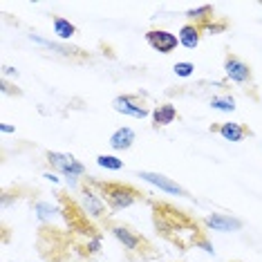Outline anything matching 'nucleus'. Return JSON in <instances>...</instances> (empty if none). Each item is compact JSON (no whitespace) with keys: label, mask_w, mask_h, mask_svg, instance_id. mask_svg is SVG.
Listing matches in <instances>:
<instances>
[{"label":"nucleus","mask_w":262,"mask_h":262,"mask_svg":"<svg viewBox=\"0 0 262 262\" xmlns=\"http://www.w3.org/2000/svg\"><path fill=\"white\" fill-rule=\"evenodd\" d=\"M172 72L177 76H182V79H188V76H193V72H195V65L190 61H180L172 65Z\"/></svg>","instance_id":"4be33fe9"},{"label":"nucleus","mask_w":262,"mask_h":262,"mask_svg":"<svg viewBox=\"0 0 262 262\" xmlns=\"http://www.w3.org/2000/svg\"><path fill=\"white\" fill-rule=\"evenodd\" d=\"M52 29H54V34L61 40H70L76 34V25L70 23L68 18H63V16H54L52 18Z\"/></svg>","instance_id":"6ab92c4d"},{"label":"nucleus","mask_w":262,"mask_h":262,"mask_svg":"<svg viewBox=\"0 0 262 262\" xmlns=\"http://www.w3.org/2000/svg\"><path fill=\"white\" fill-rule=\"evenodd\" d=\"M0 90H3V94H14V97H20V94H23L18 88H14L7 79H3V83H0Z\"/></svg>","instance_id":"393cba45"},{"label":"nucleus","mask_w":262,"mask_h":262,"mask_svg":"<svg viewBox=\"0 0 262 262\" xmlns=\"http://www.w3.org/2000/svg\"><path fill=\"white\" fill-rule=\"evenodd\" d=\"M0 133H3V135H11V133H16V128L9 126V123H0Z\"/></svg>","instance_id":"a878e982"},{"label":"nucleus","mask_w":262,"mask_h":262,"mask_svg":"<svg viewBox=\"0 0 262 262\" xmlns=\"http://www.w3.org/2000/svg\"><path fill=\"white\" fill-rule=\"evenodd\" d=\"M3 74L5 76H18V70H16V68H9V65H5V68H3Z\"/></svg>","instance_id":"bb28decb"},{"label":"nucleus","mask_w":262,"mask_h":262,"mask_svg":"<svg viewBox=\"0 0 262 262\" xmlns=\"http://www.w3.org/2000/svg\"><path fill=\"white\" fill-rule=\"evenodd\" d=\"M202 224L206 226L208 231H220V233H235V231L242 229V220H237L233 215H226V213H211L202 220Z\"/></svg>","instance_id":"9b49d317"},{"label":"nucleus","mask_w":262,"mask_h":262,"mask_svg":"<svg viewBox=\"0 0 262 262\" xmlns=\"http://www.w3.org/2000/svg\"><path fill=\"white\" fill-rule=\"evenodd\" d=\"M47 164L52 166V170L61 172V175L68 180L70 188H76L79 190V180L83 177L85 180V166H83L74 155H68V152H56V150H50L45 155Z\"/></svg>","instance_id":"39448f33"},{"label":"nucleus","mask_w":262,"mask_h":262,"mask_svg":"<svg viewBox=\"0 0 262 262\" xmlns=\"http://www.w3.org/2000/svg\"><path fill=\"white\" fill-rule=\"evenodd\" d=\"M79 204L92 220H103L105 215H108L105 211H110L108 204L103 202V198L99 195V190L94 188L92 177H85V180L81 182V186H79Z\"/></svg>","instance_id":"423d86ee"},{"label":"nucleus","mask_w":262,"mask_h":262,"mask_svg":"<svg viewBox=\"0 0 262 262\" xmlns=\"http://www.w3.org/2000/svg\"><path fill=\"white\" fill-rule=\"evenodd\" d=\"M233 262H240V260H233Z\"/></svg>","instance_id":"c85d7f7f"},{"label":"nucleus","mask_w":262,"mask_h":262,"mask_svg":"<svg viewBox=\"0 0 262 262\" xmlns=\"http://www.w3.org/2000/svg\"><path fill=\"white\" fill-rule=\"evenodd\" d=\"M211 108L217 112H233L235 110V99L224 94V97H213L211 99Z\"/></svg>","instance_id":"aec40b11"},{"label":"nucleus","mask_w":262,"mask_h":262,"mask_svg":"<svg viewBox=\"0 0 262 262\" xmlns=\"http://www.w3.org/2000/svg\"><path fill=\"white\" fill-rule=\"evenodd\" d=\"M146 43L159 54H170V52L177 50L180 38L175 34L166 32V29H150V32H146Z\"/></svg>","instance_id":"9d476101"},{"label":"nucleus","mask_w":262,"mask_h":262,"mask_svg":"<svg viewBox=\"0 0 262 262\" xmlns=\"http://www.w3.org/2000/svg\"><path fill=\"white\" fill-rule=\"evenodd\" d=\"M92 184H94V188L99 190V195L103 198V202L108 204V208L112 213L130 208L133 204L144 200V195H146V193H141L137 186L126 184V182H99V180L92 177Z\"/></svg>","instance_id":"f03ea898"},{"label":"nucleus","mask_w":262,"mask_h":262,"mask_svg":"<svg viewBox=\"0 0 262 262\" xmlns=\"http://www.w3.org/2000/svg\"><path fill=\"white\" fill-rule=\"evenodd\" d=\"M99 249H101V233H99V235H92V237H85V244H83V253L94 255V253H99Z\"/></svg>","instance_id":"5701e85b"},{"label":"nucleus","mask_w":262,"mask_h":262,"mask_svg":"<svg viewBox=\"0 0 262 262\" xmlns=\"http://www.w3.org/2000/svg\"><path fill=\"white\" fill-rule=\"evenodd\" d=\"M224 74H226V79L237 83V85H247V83H251V79H253V72H251V68H249V63H244L242 58L235 54H226Z\"/></svg>","instance_id":"6e6552de"},{"label":"nucleus","mask_w":262,"mask_h":262,"mask_svg":"<svg viewBox=\"0 0 262 262\" xmlns=\"http://www.w3.org/2000/svg\"><path fill=\"white\" fill-rule=\"evenodd\" d=\"M215 130L224 137L226 141H233V144H240L244 137L251 135L247 126H242V123H237V121H226V123H222V126H217Z\"/></svg>","instance_id":"ddd939ff"},{"label":"nucleus","mask_w":262,"mask_h":262,"mask_svg":"<svg viewBox=\"0 0 262 262\" xmlns=\"http://www.w3.org/2000/svg\"><path fill=\"white\" fill-rule=\"evenodd\" d=\"M43 177H45V180H50L52 184H58V177L54 175V172H45V175H43Z\"/></svg>","instance_id":"cd10ccee"},{"label":"nucleus","mask_w":262,"mask_h":262,"mask_svg":"<svg viewBox=\"0 0 262 262\" xmlns=\"http://www.w3.org/2000/svg\"><path fill=\"white\" fill-rule=\"evenodd\" d=\"M186 18L190 25H198L200 29L208 25L215 16H213V5H202V7H195V9H188L186 11Z\"/></svg>","instance_id":"2eb2a0df"},{"label":"nucleus","mask_w":262,"mask_h":262,"mask_svg":"<svg viewBox=\"0 0 262 262\" xmlns=\"http://www.w3.org/2000/svg\"><path fill=\"white\" fill-rule=\"evenodd\" d=\"M29 38H32L34 43L47 47V50L56 52V54H61V56H85V54H83V50H79V47H68V45H61V43H52V40L40 38V36H36V34H32Z\"/></svg>","instance_id":"dca6fc26"},{"label":"nucleus","mask_w":262,"mask_h":262,"mask_svg":"<svg viewBox=\"0 0 262 262\" xmlns=\"http://www.w3.org/2000/svg\"><path fill=\"white\" fill-rule=\"evenodd\" d=\"M108 231L115 235V240L121 244V247L126 249L130 255H135V258H139V260H152L155 255H157V251H155L152 244L148 242L144 235H139V233H135L133 229H128V226H123V224H110Z\"/></svg>","instance_id":"20e7f679"},{"label":"nucleus","mask_w":262,"mask_h":262,"mask_svg":"<svg viewBox=\"0 0 262 262\" xmlns=\"http://www.w3.org/2000/svg\"><path fill=\"white\" fill-rule=\"evenodd\" d=\"M177 38H180V45H184L186 50H195V47L200 45V40H202V29L198 25H190V23H186V25L180 29Z\"/></svg>","instance_id":"4468645a"},{"label":"nucleus","mask_w":262,"mask_h":262,"mask_svg":"<svg viewBox=\"0 0 262 262\" xmlns=\"http://www.w3.org/2000/svg\"><path fill=\"white\" fill-rule=\"evenodd\" d=\"M177 119V108L172 103H162L152 110V121L155 126H170Z\"/></svg>","instance_id":"a211bd4d"},{"label":"nucleus","mask_w":262,"mask_h":262,"mask_svg":"<svg viewBox=\"0 0 262 262\" xmlns=\"http://www.w3.org/2000/svg\"><path fill=\"white\" fill-rule=\"evenodd\" d=\"M97 166H101V168H105V170H121L123 168V159L115 157V155H99Z\"/></svg>","instance_id":"412c9836"},{"label":"nucleus","mask_w":262,"mask_h":262,"mask_svg":"<svg viewBox=\"0 0 262 262\" xmlns=\"http://www.w3.org/2000/svg\"><path fill=\"white\" fill-rule=\"evenodd\" d=\"M152 224L155 231L170 242L172 247L188 251V249H198L200 242L206 237L202 231V220L193 217L190 213L182 208L168 204V202H152Z\"/></svg>","instance_id":"f257e3e1"},{"label":"nucleus","mask_w":262,"mask_h":262,"mask_svg":"<svg viewBox=\"0 0 262 262\" xmlns=\"http://www.w3.org/2000/svg\"><path fill=\"white\" fill-rule=\"evenodd\" d=\"M139 177L144 182H148L150 186L155 188H159V190H164V193H168V195H177V198H190L188 195V190L180 186L177 182H172L170 177H166L162 175V172H150V170H139Z\"/></svg>","instance_id":"1a4fd4ad"},{"label":"nucleus","mask_w":262,"mask_h":262,"mask_svg":"<svg viewBox=\"0 0 262 262\" xmlns=\"http://www.w3.org/2000/svg\"><path fill=\"white\" fill-rule=\"evenodd\" d=\"M58 206H61V217L68 222L72 233L85 235V237L99 235V229L92 224V217L81 208L79 200L70 198L68 193H58Z\"/></svg>","instance_id":"7ed1b4c3"},{"label":"nucleus","mask_w":262,"mask_h":262,"mask_svg":"<svg viewBox=\"0 0 262 262\" xmlns=\"http://www.w3.org/2000/svg\"><path fill=\"white\" fill-rule=\"evenodd\" d=\"M135 139H137V135L133 128H128V126L117 128L115 133L110 135V148L112 150H128V148H133Z\"/></svg>","instance_id":"f8f14e48"},{"label":"nucleus","mask_w":262,"mask_h":262,"mask_svg":"<svg viewBox=\"0 0 262 262\" xmlns=\"http://www.w3.org/2000/svg\"><path fill=\"white\" fill-rule=\"evenodd\" d=\"M112 108L115 112L123 117H133V119H146L150 115V110L146 108V101L139 94H119L112 101Z\"/></svg>","instance_id":"0eeeda50"},{"label":"nucleus","mask_w":262,"mask_h":262,"mask_svg":"<svg viewBox=\"0 0 262 262\" xmlns=\"http://www.w3.org/2000/svg\"><path fill=\"white\" fill-rule=\"evenodd\" d=\"M204 29H206L208 34H220V32H224V29H226V23H215V20H211L208 25L202 27V32H204Z\"/></svg>","instance_id":"b1692460"},{"label":"nucleus","mask_w":262,"mask_h":262,"mask_svg":"<svg viewBox=\"0 0 262 262\" xmlns=\"http://www.w3.org/2000/svg\"><path fill=\"white\" fill-rule=\"evenodd\" d=\"M34 213L43 224H52L56 220V215H61V206L52 204V202H36L34 204Z\"/></svg>","instance_id":"f3484780"}]
</instances>
